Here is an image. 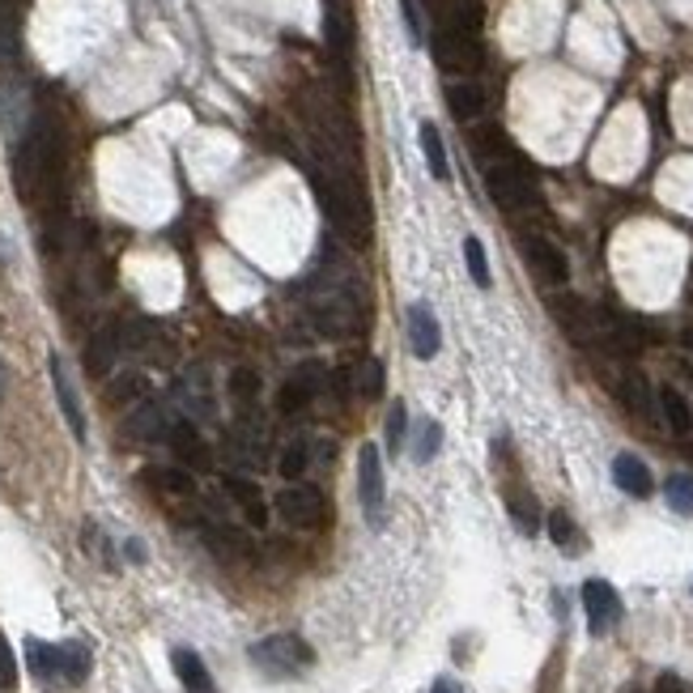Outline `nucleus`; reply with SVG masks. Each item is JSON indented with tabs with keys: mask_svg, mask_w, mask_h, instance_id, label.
I'll use <instances>...</instances> for the list:
<instances>
[{
	"mask_svg": "<svg viewBox=\"0 0 693 693\" xmlns=\"http://www.w3.org/2000/svg\"><path fill=\"white\" fill-rule=\"evenodd\" d=\"M481 22H486L481 0H446V30H455V35H472V39H477Z\"/></svg>",
	"mask_w": 693,
	"mask_h": 693,
	"instance_id": "obj_24",
	"label": "nucleus"
},
{
	"mask_svg": "<svg viewBox=\"0 0 693 693\" xmlns=\"http://www.w3.org/2000/svg\"><path fill=\"white\" fill-rule=\"evenodd\" d=\"M557 672H562V651L549 659V672L541 677V693H557Z\"/></svg>",
	"mask_w": 693,
	"mask_h": 693,
	"instance_id": "obj_43",
	"label": "nucleus"
},
{
	"mask_svg": "<svg viewBox=\"0 0 693 693\" xmlns=\"http://www.w3.org/2000/svg\"><path fill=\"white\" fill-rule=\"evenodd\" d=\"M149 396V379L141 370H124L106 383V404H141Z\"/></svg>",
	"mask_w": 693,
	"mask_h": 693,
	"instance_id": "obj_26",
	"label": "nucleus"
},
{
	"mask_svg": "<svg viewBox=\"0 0 693 693\" xmlns=\"http://www.w3.org/2000/svg\"><path fill=\"white\" fill-rule=\"evenodd\" d=\"M655 693H693V690L677 677V672H664V677L655 681Z\"/></svg>",
	"mask_w": 693,
	"mask_h": 693,
	"instance_id": "obj_42",
	"label": "nucleus"
},
{
	"mask_svg": "<svg viewBox=\"0 0 693 693\" xmlns=\"http://www.w3.org/2000/svg\"><path fill=\"white\" fill-rule=\"evenodd\" d=\"M626 404H630V408H639V413H651V404H646V383H643V379H630V383H626Z\"/></svg>",
	"mask_w": 693,
	"mask_h": 693,
	"instance_id": "obj_40",
	"label": "nucleus"
},
{
	"mask_svg": "<svg viewBox=\"0 0 693 693\" xmlns=\"http://www.w3.org/2000/svg\"><path fill=\"white\" fill-rule=\"evenodd\" d=\"M48 370H51V388H55V404H60V413H64V421H68V430H73V439H77V443H86V413H81V400H77V388H73V379H68L64 357H55V353H51Z\"/></svg>",
	"mask_w": 693,
	"mask_h": 693,
	"instance_id": "obj_9",
	"label": "nucleus"
},
{
	"mask_svg": "<svg viewBox=\"0 0 693 693\" xmlns=\"http://www.w3.org/2000/svg\"><path fill=\"white\" fill-rule=\"evenodd\" d=\"M251 664L264 668L268 677H294V672H306L315 664V651L298 634H273V639L251 646Z\"/></svg>",
	"mask_w": 693,
	"mask_h": 693,
	"instance_id": "obj_3",
	"label": "nucleus"
},
{
	"mask_svg": "<svg viewBox=\"0 0 693 693\" xmlns=\"http://www.w3.org/2000/svg\"><path fill=\"white\" fill-rule=\"evenodd\" d=\"M175 392H179V404H184L192 417H213V413H217V400H213V388H209V375H204V370H188Z\"/></svg>",
	"mask_w": 693,
	"mask_h": 693,
	"instance_id": "obj_16",
	"label": "nucleus"
},
{
	"mask_svg": "<svg viewBox=\"0 0 693 693\" xmlns=\"http://www.w3.org/2000/svg\"><path fill=\"white\" fill-rule=\"evenodd\" d=\"M166 443H171V451H175L179 464H188V472H192V468H197V472L213 468V451H209L204 434H200L192 421H175L171 434H166Z\"/></svg>",
	"mask_w": 693,
	"mask_h": 693,
	"instance_id": "obj_11",
	"label": "nucleus"
},
{
	"mask_svg": "<svg viewBox=\"0 0 693 693\" xmlns=\"http://www.w3.org/2000/svg\"><path fill=\"white\" fill-rule=\"evenodd\" d=\"M404 421H408V413H404V404H396V408L388 413V446H392V451L404 446V434H408V430H404Z\"/></svg>",
	"mask_w": 693,
	"mask_h": 693,
	"instance_id": "obj_39",
	"label": "nucleus"
},
{
	"mask_svg": "<svg viewBox=\"0 0 693 693\" xmlns=\"http://www.w3.org/2000/svg\"><path fill=\"white\" fill-rule=\"evenodd\" d=\"M315 392H319V388L302 383V379L294 375V379H290V383L281 388V396H277V408H281V413H302V408L311 404V396H315Z\"/></svg>",
	"mask_w": 693,
	"mask_h": 693,
	"instance_id": "obj_34",
	"label": "nucleus"
},
{
	"mask_svg": "<svg viewBox=\"0 0 693 693\" xmlns=\"http://www.w3.org/2000/svg\"><path fill=\"white\" fill-rule=\"evenodd\" d=\"M434 60L446 73H477L481 68V48L472 35H455V30H439L434 35Z\"/></svg>",
	"mask_w": 693,
	"mask_h": 693,
	"instance_id": "obj_8",
	"label": "nucleus"
},
{
	"mask_svg": "<svg viewBox=\"0 0 693 693\" xmlns=\"http://www.w3.org/2000/svg\"><path fill=\"white\" fill-rule=\"evenodd\" d=\"M583 608H588V630H592L595 639L608 634L621 621V595L613 592V583H604V579H588L583 583Z\"/></svg>",
	"mask_w": 693,
	"mask_h": 693,
	"instance_id": "obj_7",
	"label": "nucleus"
},
{
	"mask_svg": "<svg viewBox=\"0 0 693 693\" xmlns=\"http://www.w3.org/2000/svg\"><path fill=\"white\" fill-rule=\"evenodd\" d=\"M659 408H664V421H668V430L672 434H693V408L690 400L681 396V388H672V383H664L659 388Z\"/></svg>",
	"mask_w": 693,
	"mask_h": 693,
	"instance_id": "obj_22",
	"label": "nucleus"
},
{
	"mask_svg": "<svg viewBox=\"0 0 693 693\" xmlns=\"http://www.w3.org/2000/svg\"><path fill=\"white\" fill-rule=\"evenodd\" d=\"M430 693H459V690H455L451 681H439V685H434V690H430Z\"/></svg>",
	"mask_w": 693,
	"mask_h": 693,
	"instance_id": "obj_44",
	"label": "nucleus"
},
{
	"mask_svg": "<svg viewBox=\"0 0 693 693\" xmlns=\"http://www.w3.org/2000/svg\"><path fill=\"white\" fill-rule=\"evenodd\" d=\"M549 537H553V545L562 549V553H570V557L588 549L583 537H579V528H575V519H570L566 511H553V515H549Z\"/></svg>",
	"mask_w": 693,
	"mask_h": 693,
	"instance_id": "obj_29",
	"label": "nucleus"
},
{
	"mask_svg": "<svg viewBox=\"0 0 693 693\" xmlns=\"http://www.w3.org/2000/svg\"><path fill=\"white\" fill-rule=\"evenodd\" d=\"M439 446H443V426H439V421H421V426H417V446H413V459H417V464H426V459H430Z\"/></svg>",
	"mask_w": 693,
	"mask_h": 693,
	"instance_id": "obj_36",
	"label": "nucleus"
},
{
	"mask_svg": "<svg viewBox=\"0 0 693 693\" xmlns=\"http://www.w3.org/2000/svg\"><path fill=\"white\" fill-rule=\"evenodd\" d=\"M315 197H319V209L328 213L332 230L349 239V243H366L370 239V217H366V204H362V192H357V179L341 171L337 162H328V175L315 179Z\"/></svg>",
	"mask_w": 693,
	"mask_h": 693,
	"instance_id": "obj_1",
	"label": "nucleus"
},
{
	"mask_svg": "<svg viewBox=\"0 0 693 693\" xmlns=\"http://www.w3.org/2000/svg\"><path fill=\"white\" fill-rule=\"evenodd\" d=\"M524 255H528L532 273H537L545 286H566V281H570V260H566V251L557 248V243L528 239V243H524Z\"/></svg>",
	"mask_w": 693,
	"mask_h": 693,
	"instance_id": "obj_10",
	"label": "nucleus"
},
{
	"mask_svg": "<svg viewBox=\"0 0 693 693\" xmlns=\"http://www.w3.org/2000/svg\"><path fill=\"white\" fill-rule=\"evenodd\" d=\"M60 659H64V685H81L90 677V646L86 643H60Z\"/></svg>",
	"mask_w": 693,
	"mask_h": 693,
	"instance_id": "obj_30",
	"label": "nucleus"
},
{
	"mask_svg": "<svg viewBox=\"0 0 693 693\" xmlns=\"http://www.w3.org/2000/svg\"><path fill=\"white\" fill-rule=\"evenodd\" d=\"M26 664H30V677H35L43 690L64 685V659H60V646L55 643L30 639V643H26Z\"/></svg>",
	"mask_w": 693,
	"mask_h": 693,
	"instance_id": "obj_13",
	"label": "nucleus"
},
{
	"mask_svg": "<svg viewBox=\"0 0 693 693\" xmlns=\"http://www.w3.org/2000/svg\"><path fill=\"white\" fill-rule=\"evenodd\" d=\"M664 497H668V506H672L677 515H693V477H685V472L668 477V486H664Z\"/></svg>",
	"mask_w": 693,
	"mask_h": 693,
	"instance_id": "obj_31",
	"label": "nucleus"
},
{
	"mask_svg": "<svg viewBox=\"0 0 693 693\" xmlns=\"http://www.w3.org/2000/svg\"><path fill=\"white\" fill-rule=\"evenodd\" d=\"M506 511H511V519H515V528H519L524 537H537V532H541V506H537L532 494H524V490L506 494Z\"/></svg>",
	"mask_w": 693,
	"mask_h": 693,
	"instance_id": "obj_28",
	"label": "nucleus"
},
{
	"mask_svg": "<svg viewBox=\"0 0 693 693\" xmlns=\"http://www.w3.org/2000/svg\"><path fill=\"white\" fill-rule=\"evenodd\" d=\"M613 481H617V490H626V494H634V497H646L651 494V468H646L639 455H617L613 459Z\"/></svg>",
	"mask_w": 693,
	"mask_h": 693,
	"instance_id": "obj_19",
	"label": "nucleus"
},
{
	"mask_svg": "<svg viewBox=\"0 0 693 693\" xmlns=\"http://www.w3.org/2000/svg\"><path fill=\"white\" fill-rule=\"evenodd\" d=\"M464 260H468V277L481 286V290H490V260H486V248H481V239H464Z\"/></svg>",
	"mask_w": 693,
	"mask_h": 693,
	"instance_id": "obj_32",
	"label": "nucleus"
},
{
	"mask_svg": "<svg viewBox=\"0 0 693 693\" xmlns=\"http://www.w3.org/2000/svg\"><path fill=\"white\" fill-rule=\"evenodd\" d=\"M357 396H366V400L383 396V362H379V357H366V362L357 366Z\"/></svg>",
	"mask_w": 693,
	"mask_h": 693,
	"instance_id": "obj_33",
	"label": "nucleus"
},
{
	"mask_svg": "<svg viewBox=\"0 0 693 693\" xmlns=\"http://www.w3.org/2000/svg\"><path fill=\"white\" fill-rule=\"evenodd\" d=\"M222 490L235 497L243 511H248V524L255 528H264V519H268V511H264V502H260V481H251V477H239V472H226L222 477Z\"/></svg>",
	"mask_w": 693,
	"mask_h": 693,
	"instance_id": "obj_18",
	"label": "nucleus"
},
{
	"mask_svg": "<svg viewBox=\"0 0 693 693\" xmlns=\"http://www.w3.org/2000/svg\"><path fill=\"white\" fill-rule=\"evenodd\" d=\"M486 192H490L497 209H528L537 200V184H532L528 166L515 158V162L486 166Z\"/></svg>",
	"mask_w": 693,
	"mask_h": 693,
	"instance_id": "obj_4",
	"label": "nucleus"
},
{
	"mask_svg": "<svg viewBox=\"0 0 693 693\" xmlns=\"http://www.w3.org/2000/svg\"><path fill=\"white\" fill-rule=\"evenodd\" d=\"M146 481L166 497H197V477L188 468H149Z\"/></svg>",
	"mask_w": 693,
	"mask_h": 693,
	"instance_id": "obj_23",
	"label": "nucleus"
},
{
	"mask_svg": "<svg viewBox=\"0 0 693 693\" xmlns=\"http://www.w3.org/2000/svg\"><path fill=\"white\" fill-rule=\"evenodd\" d=\"M119 349H124V345H119V328H111V324H106V328H99V332L90 337V345H86V370L102 379V375L115 366Z\"/></svg>",
	"mask_w": 693,
	"mask_h": 693,
	"instance_id": "obj_21",
	"label": "nucleus"
},
{
	"mask_svg": "<svg viewBox=\"0 0 693 693\" xmlns=\"http://www.w3.org/2000/svg\"><path fill=\"white\" fill-rule=\"evenodd\" d=\"M204 537L222 557H251V537L243 528H235V524H209Z\"/></svg>",
	"mask_w": 693,
	"mask_h": 693,
	"instance_id": "obj_25",
	"label": "nucleus"
},
{
	"mask_svg": "<svg viewBox=\"0 0 693 693\" xmlns=\"http://www.w3.org/2000/svg\"><path fill=\"white\" fill-rule=\"evenodd\" d=\"M0 396H4V366H0Z\"/></svg>",
	"mask_w": 693,
	"mask_h": 693,
	"instance_id": "obj_45",
	"label": "nucleus"
},
{
	"mask_svg": "<svg viewBox=\"0 0 693 693\" xmlns=\"http://www.w3.org/2000/svg\"><path fill=\"white\" fill-rule=\"evenodd\" d=\"M306 464H311V446L306 443H290L286 451H281V459H277V468H281V477H286V481L302 477V472H306Z\"/></svg>",
	"mask_w": 693,
	"mask_h": 693,
	"instance_id": "obj_37",
	"label": "nucleus"
},
{
	"mask_svg": "<svg viewBox=\"0 0 693 693\" xmlns=\"http://www.w3.org/2000/svg\"><path fill=\"white\" fill-rule=\"evenodd\" d=\"M171 426H175V421H171V417H166L153 400H141V404L128 413V434H133V439H141V443L166 439V434H171Z\"/></svg>",
	"mask_w": 693,
	"mask_h": 693,
	"instance_id": "obj_15",
	"label": "nucleus"
},
{
	"mask_svg": "<svg viewBox=\"0 0 693 693\" xmlns=\"http://www.w3.org/2000/svg\"><path fill=\"white\" fill-rule=\"evenodd\" d=\"M408 345L417 357H434L439 345H443V332H439V319L426 302H413L408 306Z\"/></svg>",
	"mask_w": 693,
	"mask_h": 693,
	"instance_id": "obj_12",
	"label": "nucleus"
},
{
	"mask_svg": "<svg viewBox=\"0 0 693 693\" xmlns=\"http://www.w3.org/2000/svg\"><path fill=\"white\" fill-rule=\"evenodd\" d=\"M13 685H17V664H13L9 643L0 639V693H13Z\"/></svg>",
	"mask_w": 693,
	"mask_h": 693,
	"instance_id": "obj_38",
	"label": "nucleus"
},
{
	"mask_svg": "<svg viewBox=\"0 0 693 693\" xmlns=\"http://www.w3.org/2000/svg\"><path fill=\"white\" fill-rule=\"evenodd\" d=\"M306 311H311V324H315L324 337H332V341L349 337V332L357 328V319H362L357 281H353V277H341V273H328V281H319V286L306 290Z\"/></svg>",
	"mask_w": 693,
	"mask_h": 693,
	"instance_id": "obj_2",
	"label": "nucleus"
},
{
	"mask_svg": "<svg viewBox=\"0 0 693 693\" xmlns=\"http://www.w3.org/2000/svg\"><path fill=\"white\" fill-rule=\"evenodd\" d=\"M324 43H328L332 55H341V60L353 51V17H349L345 4H328V9H324Z\"/></svg>",
	"mask_w": 693,
	"mask_h": 693,
	"instance_id": "obj_20",
	"label": "nucleus"
},
{
	"mask_svg": "<svg viewBox=\"0 0 693 693\" xmlns=\"http://www.w3.org/2000/svg\"><path fill=\"white\" fill-rule=\"evenodd\" d=\"M277 515L298 532H315L328 519V497L319 494L315 486H286L277 494Z\"/></svg>",
	"mask_w": 693,
	"mask_h": 693,
	"instance_id": "obj_5",
	"label": "nucleus"
},
{
	"mask_svg": "<svg viewBox=\"0 0 693 693\" xmlns=\"http://www.w3.org/2000/svg\"><path fill=\"white\" fill-rule=\"evenodd\" d=\"M230 396L239 400V404H251V400L260 396V375L251 366H235L230 370Z\"/></svg>",
	"mask_w": 693,
	"mask_h": 693,
	"instance_id": "obj_35",
	"label": "nucleus"
},
{
	"mask_svg": "<svg viewBox=\"0 0 693 693\" xmlns=\"http://www.w3.org/2000/svg\"><path fill=\"white\" fill-rule=\"evenodd\" d=\"M446 111L459 119V124H472L481 111H486V90L477 81H451L446 86Z\"/></svg>",
	"mask_w": 693,
	"mask_h": 693,
	"instance_id": "obj_17",
	"label": "nucleus"
},
{
	"mask_svg": "<svg viewBox=\"0 0 693 693\" xmlns=\"http://www.w3.org/2000/svg\"><path fill=\"white\" fill-rule=\"evenodd\" d=\"M404 26H408V39H413V43H421V13H417V4H413V0H404Z\"/></svg>",
	"mask_w": 693,
	"mask_h": 693,
	"instance_id": "obj_41",
	"label": "nucleus"
},
{
	"mask_svg": "<svg viewBox=\"0 0 693 693\" xmlns=\"http://www.w3.org/2000/svg\"><path fill=\"white\" fill-rule=\"evenodd\" d=\"M417 137H421V153H426V166H430V175L446 184L451 179V166H446V146H443V133L434 128V124H421L417 128Z\"/></svg>",
	"mask_w": 693,
	"mask_h": 693,
	"instance_id": "obj_27",
	"label": "nucleus"
},
{
	"mask_svg": "<svg viewBox=\"0 0 693 693\" xmlns=\"http://www.w3.org/2000/svg\"><path fill=\"white\" fill-rule=\"evenodd\" d=\"M171 668H175L184 693H217V681H213V672L204 668V659H200L197 651L175 646V651H171Z\"/></svg>",
	"mask_w": 693,
	"mask_h": 693,
	"instance_id": "obj_14",
	"label": "nucleus"
},
{
	"mask_svg": "<svg viewBox=\"0 0 693 693\" xmlns=\"http://www.w3.org/2000/svg\"><path fill=\"white\" fill-rule=\"evenodd\" d=\"M357 497H362V511L370 524H383V497H388V486H383V455L375 443H362L357 451Z\"/></svg>",
	"mask_w": 693,
	"mask_h": 693,
	"instance_id": "obj_6",
	"label": "nucleus"
}]
</instances>
